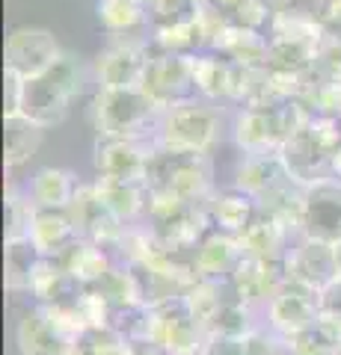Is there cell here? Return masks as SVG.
Listing matches in <instances>:
<instances>
[{
	"label": "cell",
	"mask_w": 341,
	"mask_h": 355,
	"mask_svg": "<svg viewBox=\"0 0 341 355\" xmlns=\"http://www.w3.org/2000/svg\"><path fill=\"white\" fill-rule=\"evenodd\" d=\"M317 305H321L324 314L341 317V279H335L333 284L324 287V291L317 293Z\"/></svg>",
	"instance_id": "34"
},
{
	"label": "cell",
	"mask_w": 341,
	"mask_h": 355,
	"mask_svg": "<svg viewBox=\"0 0 341 355\" xmlns=\"http://www.w3.org/2000/svg\"><path fill=\"white\" fill-rule=\"evenodd\" d=\"M90 113H92L95 137L151 142L163 110L140 86H134V89H98Z\"/></svg>",
	"instance_id": "3"
},
{
	"label": "cell",
	"mask_w": 341,
	"mask_h": 355,
	"mask_svg": "<svg viewBox=\"0 0 341 355\" xmlns=\"http://www.w3.org/2000/svg\"><path fill=\"white\" fill-rule=\"evenodd\" d=\"M30 240L36 243V249L45 258H57L69 246H74L81 237H78V228H74L69 210L36 207V216H33V225H30Z\"/></svg>",
	"instance_id": "24"
},
{
	"label": "cell",
	"mask_w": 341,
	"mask_h": 355,
	"mask_svg": "<svg viewBox=\"0 0 341 355\" xmlns=\"http://www.w3.org/2000/svg\"><path fill=\"white\" fill-rule=\"evenodd\" d=\"M205 0H151L149 12H151V30L155 27H172V24H190L199 21L208 12Z\"/></svg>",
	"instance_id": "29"
},
{
	"label": "cell",
	"mask_w": 341,
	"mask_h": 355,
	"mask_svg": "<svg viewBox=\"0 0 341 355\" xmlns=\"http://www.w3.org/2000/svg\"><path fill=\"white\" fill-rule=\"evenodd\" d=\"M92 154H95L92 166H95L98 178H116V181H140V184H146L155 146H151V142H142V139L95 137Z\"/></svg>",
	"instance_id": "13"
},
{
	"label": "cell",
	"mask_w": 341,
	"mask_h": 355,
	"mask_svg": "<svg viewBox=\"0 0 341 355\" xmlns=\"http://www.w3.org/2000/svg\"><path fill=\"white\" fill-rule=\"evenodd\" d=\"M63 44L45 27H15L6 36V74L18 80H30L42 71H48L53 62L63 57Z\"/></svg>",
	"instance_id": "11"
},
{
	"label": "cell",
	"mask_w": 341,
	"mask_h": 355,
	"mask_svg": "<svg viewBox=\"0 0 341 355\" xmlns=\"http://www.w3.org/2000/svg\"><path fill=\"white\" fill-rule=\"evenodd\" d=\"M193 80L196 92L205 101H226L232 104V86H235V62L219 57L214 51H205L193 57Z\"/></svg>",
	"instance_id": "25"
},
{
	"label": "cell",
	"mask_w": 341,
	"mask_h": 355,
	"mask_svg": "<svg viewBox=\"0 0 341 355\" xmlns=\"http://www.w3.org/2000/svg\"><path fill=\"white\" fill-rule=\"evenodd\" d=\"M146 187L149 196H167L187 205H205L214 196L211 157H190V154H169L155 148Z\"/></svg>",
	"instance_id": "4"
},
{
	"label": "cell",
	"mask_w": 341,
	"mask_h": 355,
	"mask_svg": "<svg viewBox=\"0 0 341 355\" xmlns=\"http://www.w3.org/2000/svg\"><path fill=\"white\" fill-rule=\"evenodd\" d=\"M95 15L107 30V36H125V39L151 36V12L146 0H98Z\"/></svg>",
	"instance_id": "21"
},
{
	"label": "cell",
	"mask_w": 341,
	"mask_h": 355,
	"mask_svg": "<svg viewBox=\"0 0 341 355\" xmlns=\"http://www.w3.org/2000/svg\"><path fill=\"white\" fill-rule=\"evenodd\" d=\"M208 331L193 317L184 293L149 305V338L167 355H199Z\"/></svg>",
	"instance_id": "7"
},
{
	"label": "cell",
	"mask_w": 341,
	"mask_h": 355,
	"mask_svg": "<svg viewBox=\"0 0 341 355\" xmlns=\"http://www.w3.org/2000/svg\"><path fill=\"white\" fill-rule=\"evenodd\" d=\"M240 258H244V252H240L238 237L223 234V231H214V228L199 240V246L190 254L196 279H205V282H228Z\"/></svg>",
	"instance_id": "18"
},
{
	"label": "cell",
	"mask_w": 341,
	"mask_h": 355,
	"mask_svg": "<svg viewBox=\"0 0 341 355\" xmlns=\"http://www.w3.org/2000/svg\"><path fill=\"white\" fill-rule=\"evenodd\" d=\"M341 148V119L312 116V121L300 133L285 142L279 157L285 169L300 187H309L315 181L329 178V163L333 154Z\"/></svg>",
	"instance_id": "5"
},
{
	"label": "cell",
	"mask_w": 341,
	"mask_h": 355,
	"mask_svg": "<svg viewBox=\"0 0 341 355\" xmlns=\"http://www.w3.org/2000/svg\"><path fill=\"white\" fill-rule=\"evenodd\" d=\"M199 355H247V335L228 338V335H208Z\"/></svg>",
	"instance_id": "33"
},
{
	"label": "cell",
	"mask_w": 341,
	"mask_h": 355,
	"mask_svg": "<svg viewBox=\"0 0 341 355\" xmlns=\"http://www.w3.org/2000/svg\"><path fill=\"white\" fill-rule=\"evenodd\" d=\"M335 355H341V347H338V352H335Z\"/></svg>",
	"instance_id": "38"
},
{
	"label": "cell",
	"mask_w": 341,
	"mask_h": 355,
	"mask_svg": "<svg viewBox=\"0 0 341 355\" xmlns=\"http://www.w3.org/2000/svg\"><path fill=\"white\" fill-rule=\"evenodd\" d=\"M83 335L72 314L48 305H33L15 326V343L21 355H72Z\"/></svg>",
	"instance_id": "6"
},
{
	"label": "cell",
	"mask_w": 341,
	"mask_h": 355,
	"mask_svg": "<svg viewBox=\"0 0 341 355\" xmlns=\"http://www.w3.org/2000/svg\"><path fill=\"white\" fill-rule=\"evenodd\" d=\"M83 83L86 69L81 57L65 51L48 71L18 83V113H24L27 119L48 130L65 121L72 104L83 95Z\"/></svg>",
	"instance_id": "1"
},
{
	"label": "cell",
	"mask_w": 341,
	"mask_h": 355,
	"mask_svg": "<svg viewBox=\"0 0 341 355\" xmlns=\"http://www.w3.org/2000/svg\"><path fill=\"white\" fill-rule=\"evenodd\" d=\"M95 190L101 202L122 225L134 228L140 219H146L149 210V187L140 181H116V178H95Z\"/></svg>",
	"instance_id": "22"
},
{
	"label": "cell",
	"mask_w": 341,
	"mask_h": 355,
	"mask_svg": "<svg viewBox=\"0 0 341 355\" xmlns=\"http://www.w3.org/2000/svg\"><path fill=\"white\" fill-rule=\"evenodd\" d=\"M33 216H36V205L30 202V196L9 187L6 190V240L30 237Z\"/></svg>",
	"instance_id": "30"
},
{
	"label": "cell",
	"mask_w": 341,
	"mask_h": 355,
	"mask_svg": "<svg viewBox=\"0 0 341 355\" xmlns=\"http://www.w3.org/2000/svg\"><path fill=\"white\" fill-rule=\"evenodd\" d=\"M335 263H338V279H341V243L335 246Z\"/></svg>",
	"instance_id": "37"
},
{
	"label": "cell",
	"mask_w": 341,
	"mask_h": 355,
	"mask_svg": "<svg viewBox=\"0 0 341 355\" xmlns=\"http://www.w3.org/2000/svg\"><path fill=\"white\" fill-rule=\"evenodd\" d=\"M53 261H57L74 282H81L83 287H95L116 266V258L104 246H98V243H86V240H78L74 246H69Z\"/></svg>",
	"instance_id": "23"
},
{
	"label": "cell",
	"mask_w": 341,
	"mask_h": 355,
	"mask_svg": "<svg viewBox=\"0 0 341 355\" xmlns=\"http://www.w3.org/2000/svg\"><path fill=\"white\" fill-rule=\"evenodd\" d=\"M232 187L252 196L258 202V207H267L273 202H279V198H285L288 193H294L300 184L285 169L279 154H258V157L240 160V169L235 175Z\"/></svg>",
	"instance_id": "12"
},
{
	"label": "cell",
	"mask_w": 341,
	"mask_h": 355,
	"mask_svg": "<svg viewBox=\"0 0 341 355\" xmlns=\"http://www.w3.org/2000/svg\"><path fill=\"white\" fill-rule=\"evenodd\" d=\"M45 128L36 125L24 113H6L3 116V163L6 169L30 163V157L39 151Z\"/></svg>",
	"instance_id": "27"
},
{
	"label": "cell",
	"mask_w": 341,
	"mask_h": 355,
	"mask_svg": "<svg viewBox=\"0 0 341 355\" xmlns=\"http://www.w3.org/2000/svg\"><path fill=\"white\" fill-rule=\"evenodd\" d=\"M45 254L36 249V243L30 237H18V240H6L3 249V282L9 293H30L36 272Z\"/></svg>",
	"instance_id": "26"
},
{
	"label": "cell",
	"mask_w": 341,
	"mask_h": 355,
	"mask_svg": "<svg viewBox=\"0 0 341 355\" xmlns=\"http://www.w3.org/2000/svg\"><path fill=\"white\" fill-rule=\"evenodd\" d=\"M285 270H288V282L300 284L312 293H321L338 279V263H335V246L321 240L300 237L285 254Z\"/></svg>",
	"instance_id": "14"
},
{
	"label": "cell",
	"mask_w": 341,
	"mask_h": 355,
	"mask_svg": "<svg viewBox=\"0 0 341 355\" xmlns=\"http://www.w3.org/2000/svg\"><path fill=\"white\" fill-rule=\"evenodd\" d=\"M300 240V234L288 225V222L276 219L267 210H258L252 225L238 237L244 258H258V261H285V254Z\"/></svg>",
	"instance_id": "17"
},
{
	"label": "cell",
	"mask_w": 341,
	"mask_h": 355,
	"mask_svg": "<svg viewBox=\"0 0 341 355\" xmlns=\"http://www.w3.org/2000/svg\"><path fill=\"white\" fill-rule=\"evenodd\" d=\"M258 202L247 193H240L238 187H226V190H214V196L205 202V216L208 225L223 234L240 237L252 225V219L258 216Z\"/></svg>",
	"instance_id": "19"
},
{
	"label": "cell",
	"mask_w": 341,
	"mask_h": 355,
	"mask_svg": "<svg viewBox=\"0 0 341 355\" xmlns=\"http://www.w3.org/2000/svg\"><path fill=\"white\" fill-rule=\"evenodd\" d=\"M140 89L160 110L199 98V92H196V80H193V57H175V53L155 51L149 65H146V74H142Z\"/></svg>",
	"instance_id": "9"
},
{
	"label": "cell",
	"mask_w": 341,
	"mask_h": 355,
	"mask_svg": "<svg viewBox=\"0 0 341 355\" xmlns=\"http://www.w3.org/2000/svg\"><path fill=\"white\" fill-rule=\"evenodd\" d=\"M228 284H232L238 299H244L256 311H264L273 296L288 287V270H285V261L240 258Z\"/></svg>",
	"instance_id": "16"
},
{
	"label": "cell",
	"mask_w": 341,
	"mask_h": 355,
	"mask_svg": "<svg viewBox=\"0 0 341 355\" xmlns=\"http://www.w3.org/2000/svg\"><path fill=\"white\" fill-rule=\"evenodd\" d=\"M151 53H155L151 39L107 36L104 48L98 51V57H95L98 89H134V86H140Z\"/></svg>",
	"instance_id": "8"
},
{
	"label": "cell",
	"mask_w": 341,
	"mask_h": 355,
	"mask_svg": "<svg viewBox=\"0 0 341 355\" xmlns=\"http://www.w3.org/2000/svg\"><path fill=\"white\" fill-rule=\"evenodd\" d=\"M72 355H125V340L113 329H86Z\"/></svg>",
	"instance_id": "31"
},
{
	"label": "cell",
	"mask_w": 341,
	"mask_h": 355,
	"mask_svg": "<svg viewBox=\"0 0 341 355\" xmlns=\"http://www.w3.org/2000/svg\"><path fill=\"white\" fill-rule=\"evenodd\" d=\"M270 355H297V352L291 349V343H288V340H279V347H276V349H273Z\"/></svg>",
	"instance_id": "36"
},
{
	"label": "cell",
	"mask_w": 341,
	"mask_h": 355,
	"mask_svg": "<svg viewBox=\"0 0 341 355\" xmlns=\"http://www.w3.org/2000/svg\"><path fill=\"white\" fill-rule=\"evenodd\" d=\"M211 51L219 57L232 60L235 65H247V69H261L267 65V51H270V36L258 30L238 27L226 18V24L217 30L211 42Z\"/></svg>",
	"instance_id": "20"
},
{
	"label": "cell",
	"mask_w": 341,
	"mask_h": 355,
	"mask_svg": "<svg viewBox=\"0 0 341 355\" xmlns=\"http://www.w3.org/2000/svg\"><path fill=\"white\" fill-rule=\"evenodd\" d=\"M317 314H321L317 293H312V291H306V287L288 282V287L267 302L261 323L267 326L273 335H279L282 340H291L294 335H300V331L309 329L317 320Z\"/></svg>",
	"instance_id": "15"
},
{
	"label": "cell",
	"mask_w": 341,
	"mask_h": 355,
	"mask_svg": "<svg viewBox=\"0 0 341 355\" xmlns=\"http://www.w3.org/2000/svg\"><path fill=\"white\" fill-rule=\"evenodd\" d=\"M78 187H81L78 178H74L69 169L45 166V169H39L30 178L27 196H30V202L36 207H42V210H69Z\"/></svg>",
	"instance_id": "28"
},
{
	"label": "cell",
	"mask_w": 341,
	"mask_h": 355,
	"mask_svg": "<svg viewBox=\"0 0 341 355\" xmlns=\"http://www.w3.org/2000/svg\"><path fill=\"white\" fill-rule=\"evenodd\" d=\"M125 355H167L151 340H125Z\"/></svg>",
	"instance_id": "35"
},
{
	"label": "cell",
	"mask_w": 341,
	"mask_h": 355,
	"mask_svg": "<svg viewBox=\"0 0 341 355\" xmlns=\"http://www.w3.org/2000/svg\"><path fill=\"white\" fill-rule=\"evenodd\" d=\"M219 137H223L219 107L214 101H205V98H193V101H181L163 110L151 146L169 154L211 157Z\"/></svg>",
	"instance_id": "2"
},
{
	"label": "cell",
	"mask_w": 341,
	"mask_h": 355,
	"mask_svg": "<svg viewBox=\"0 0 341 355\" xmlns=\"http://www.w3.org/2000/svg\"><path fill=\"white\" fill-rule=\"evenodd\" d=\"M300 237L321 240L329 246L341 243V181L324 178V181L303 187Z\"/></svg>",
	"instance_id": "10"
},
{
	"label": "cell",
	"mask_w": 341,
	"mask_h": 355,
	"mask_svg": "<svg viewBox=\"0 0 341 355\" xmlns=\"http://www.w3.org/2000/svg\"><path fill=\"white\" fill-rule=\"evenodd\" d=\"M329 6H333V0H276V12H288L297 18L315 21V24H324Z\"/></svg>",
	"instance_id": "32"
}]
</instances>
